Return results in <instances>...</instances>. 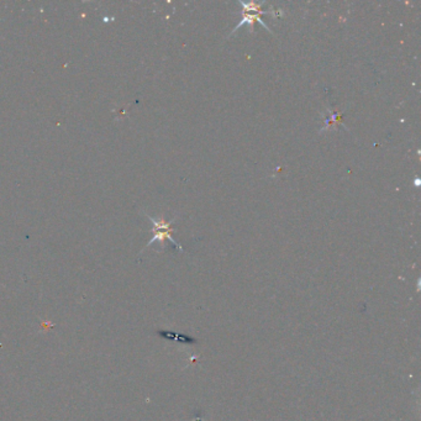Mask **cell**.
Returning a JSON list of instances; mask_svg holds the SVG:
<instances>
[{"label":"cell","mask_w":421,"mask_h":421,"mask_svg":"<svg viewBox=\"0 0 421 421\" xmlns=\"http://www.w3.org/2000/svg\"><path fill=\"white\" fill-rule=\"evenodd\" d=\"M146 216L148 218V220L151 221L152 224H153V238L150 240V242L147 244V247L151 246L152 244H154V242H161V244H163L165 242V240H168V241H171L172 244L174 245L175 247L178 248L179 251H183V247L180 246L179 244H178L175 240L172 238V231H173V227H172V224L174 223V220H171V221H165L163 219H154L153 216L148 215V214H145Z\"/></svg>","instance_id":"obj_1"},{"label":"cell","mask_w":421,"mask_h":421,"mask_svg":"<svg viewBox=\"0 0 421 421\" xmlns=\"http://www.w3.org/2000/svg\"><path fill=\"white\" fill-rule=\"evenodd\" d=\"M254 22H259V24H261V25L263 26V28L266 29V30L270 31L271 34H272V30H271L270 28H268V25L266 24L265 21H263L262 17H261V15H259V14H256V13H247V11H242L241 20H240V22L238 24V26H236V28L230 32V35H229V36H227V39L232 36V35L235 34V32L238 31L240 28H242V26H244V25L252 26V25L254 24Z\"/></svg>","instance_id":"obj_2"},{"label":"cell","mask_w":421,"mask_h":421,"mask_svg":"<svg viewBox=\"0 0 421 421\" xmlns=\"http://www.w3.org/2000/svg\"><path fill=\"white\" fill-rule=\"evenodd\" d=\"M239 4L242 7V11H247V13H256V14H259V15H267V14H270L268 11L263 10V4L265 3H242V2H239Z\"/></svg>","instance_id":"obj_3"}]
</instances>
